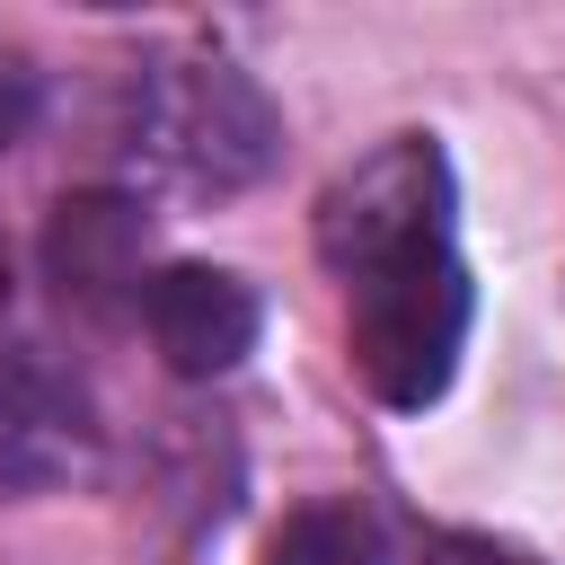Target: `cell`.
Instances as JSON below:
<instances>
[{"instance_id": "277c9868", "label": "cell", "mask_w": 565, "mask_h": 565, "mask_svg": "<svg viewBox=\"0 0 565 565\" xmlns=\"http://www.w3.org/2000/svg\"><path fill=\"white\" fill-rule=\"evenodd\" d=\"M141 327H150V344L177 380H221L256 353L265 309L230 265H159L141 282Z\"/></svg>"}, {"instance_id": "7a4b0ae2", "label": "cell", "mask_w": 565, "mask_h": 565, "mask_svg": "<svg viewBox=\"0 0 565 565\" xmlns=\"http://www.w3.org/2000/svg\"><path fill=\"white\" fill-rule=\"evenodd\" d=\"M344 282V353L362 371V388L397 415L433 406L468 353V265H459V238H406V247H380L362 265L335 274Z\"/></svg>"}, {"instance_id": "9c48e42d", "label": "cell", "mask_w": 565, "mask_h": 565, "mask_svg": "<svg viewBox=\"0 0 565 565\" xmlns=\"http://www.w3.org/2000/svg\"><path fill=\"white\" fill-rule=\"evenodd\" d=\"M424 565H539V556L512 547V539H486V530H433L424 539Z\"/></svg>"}, {"instance_id": "5b68a950", "label": "cell", "mask_w": 565, "mask_h": 565, "mask_svg": "<svg viewBox=\"0 0 565 565\" xmlns=\"http://www.w3.org/2000/svg\"><path fill=\"white\" fill-rule=\"evenodd\" d=\"M141 256H150V221H141V203H124V194H71V203H53L44 265H53V282H62L79 309L141 300V282H150Z\"/></svg>"}, {"instance_id": "3957f363", "label": "cell", "mask_w": 565, "mask_h": 565, "mask_svg": "<svg viewBox=\"0 0 565 565\" xmlns=\"http://www.w3.org/2000/svg\"><path fill=\"white\" fill-rule=\"evenodd\" d=\"M459 212V185H450V159L433 132H388L371 159H353L327 194H318V256L327 274L380 256V247H406V238H441Z\"/></svg>"}, {"instance_id": "52a82bcc", "label": "cell", "mask_w": 565, "mask_h": 565, "mask_svg": "<svg viewBox=\"0 0 565 565\" xmlns=\"http://www.w3.org/2000/svg\"><path fill=\"white\" fill-rule=\"evenodd\" d=\"M265 565H388V530L362 512V503H300L282 530H274V547H265Z\"/></svg>"}, {"instance_id": "6da1fadb", "label": "cell", "mask_w": 565, "mask_h": 565, "mask_svg": "<svg viewBox=\"0 0 565 565\" xmlns=\"http://www.w3.org/2000/svg\"><path fill=\"white\" fill-rule=\"evenodd\" d=\"M124 150H132V168L150 185L221 203V194H247L282 159V115H274V97L238 62H221V53H159V62L132 71Z\"/></svg>"}, {"instance_id": "8992f818", "label": "cell", "mask_w": 565, "mask_h": 565, "mask_svg": "<svg viewBox=\"0 0 565 565\" xmlns=\"http://www.w3.org/2000/svg\"><path fill=\"white\" fill-rule=\"evenodd\" d=\"M71 468H79V406L44 371L0 362V503L53 486Z\"/></svg>"}, {"instance_id": "ba28073f", "label": "cell", "mask_w": 565, "mask_h": 565, "mask_svg": "<svg viewBox=\"0 0 565 565\" xmlns=\"http://www.w3.org/2000/svg\"><path fill=\"white\" fill-rule=\"evenodd\" d=\"M35 106H44V71H35V53L0 35V150H18V141H26Z\"/></svg>"}]
</instances>
